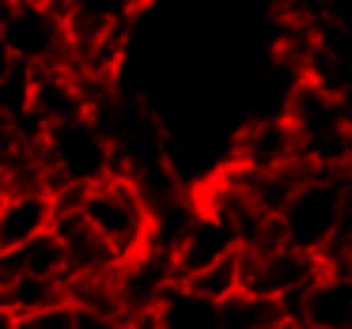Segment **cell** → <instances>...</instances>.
<instances>
[{
  "mask_svg": "<svg viewBox=\"0 0 352 329\" xmlns=\"http://www.w3.org/2000/svg\"><path fill=\"white\" fill-rule=\"evenodd\" d=\"M42 155L50 170V193L65 185H99L118 174V148L95 114L42 129Z\"/></svg>",
  "mask_w": 352,
  "mask_h": 329,
  "instance_id": "obj_1",
  "label": "cell"
},
{
  "mask_svg": "<svg viewBox=\"0 0 352 329\" xmlns=\"http://www.w3.org/2000/svg\"><path fill=\"white\" fill-rule=\"evenodd\" d=\"M80 212H84L87 223L114 246L122 261L133 258V253H140L152 242V227H155L152 205H148V197L140 193V185L125 174H110L107 182L91 185V190L84 193Z\"/></svg>",
  "mask_w": 352,
  "mask_h": 329,
  "instance_id": "obj_2",
  "label": "cell"
},
{
  "mask_svg": "<svg viewBox=\"0 0 352 329\" xmlns=\"http://www.w3.org/2000/svg\"><path fill=\"white\" fill-rule=\"evenodd\" d=\"M344 201H349V182L341 178V170H314L276 216L284 242L307 253H322L341 231Z\"/></svg>",
  "mask_w": 352,
  "mask_h": 329,
  "instance_id": "obj_3",
  "label": "cell"
},
{
  "mask_svg": "<svg viewBox=\"0 0 352 329\" xmlns=\"http://www.w3.org/2000/svg\"><path fill=\"white\" fill-rule=\"evenodd\" d=\"M4 34H8L16 61L27 69L38 72L69 65V27L54 0H8Z\"/></svg>",
  "mask_w": 352,
  "mask_h": 329,
  "instance_id": "obj_4",
  "label": "cell"
},
{
  "mask_svg": "<svg viewBox=\"0 0 352 329\" xmlns=\"http://www.w3.org/2000/svg\"><path fill=\"white\" fill-rule=\"evenodd\" d=\"M239 258H243V291L280 299V303L303 295L322 273L318 253L296 250L288 242L265 246V250H239Z\"/></svg>",
  "mask_w": 352,
  "mask_h": 329,
  "instance_id": "obj_5",
  "label": "cell"
},
{
  "mask_svg": "<svg viewBox=\"0 0 352 329\" xmlns=\"http://www.w3.org/2000/svg\"><path fill=\"white\" fill-rule=\"evenodd\" d=\"M239 250H243V246H239L235 223H231L228 216L212 212V208L197 205L193 216H190V223H186V231L178 235L175 250H170L178 284H182L186 276H193V273H201V269H208V265H216V261L239 253Z\"/></svg>",
  "mask_w": 352,
  "mask_h": 329,
  "instance_id": "obj_6",
  "label": "cell"
},
{
  "mask_svg": "<svg viewBox=\"0 0 352 329\" xmlns=\"http://www.w3.org/2000/svg\"><path fill=\"white\" fill-rule=\"evenodd\" d=\"M69 27V61L114 34H129V23L144 0H54Z\"/></svg>",
  "mask_w": 352,
  "mask_h": 329,
  "instance_id": "obj_7",
  "label": "cell"
},
{
  "mask_svg": "<svg viewBox=\"0 0 352 329\" xmlns=\"http://www.w3.org/2000/svg\"><path fill=\"white\" fill-rule=\"evenodd\" d=\"M299 329H352V269H326L303 295L284 303Z\"/></svg>",
  "mask_w": 352,
  "mask_h": 329,
  "instance_id": "obj_8",
  "label": "cell"
},
{
  "mask_svg": "<svg viewBox=\"0 0 352 329\" xmlns=\"http://www.w3.org/2000/svg\"><path fill=\"white\" fill-rule=\"evenodd\" d=\"M91 106H95L91 87L69 65L34 72V87H31V122L34 125L50 129V125H61V122H72V117L91 114Z\"/></svg>",
  "mask_w": 352,
  "mask_h": 329,
  "instance_id": "obj_9",
  "label": "cell"
},
{
  "mask_svg": "<svg viewBox=\"0 0 352 329\" xmlns=\"http://www.w3.org/2000/svg\"><path fill=\"white\" fill-rule=\"evenodd\" d=\"M299 159H303V144H299L296 125L284 114L254 122L235 144V163H243L250 170H280Z\"/></svg>",
  "mask_w": 352,
  "mask_h": 329,
  "instance_id": "obj_10",
  "label": "cell"
},
{
  "mask_svg": "<svg viewBox=\"0 0 352 329\" xmlns=\"http://www.w3.org/2000/svg\"><path fill=\"white\" fill-rule=\"evenodd\" d=\"M57 238L65 242V253H69V276H87V273H110V269L122 265L118 250L99 235V231L87 223V216L80 212H57L54 220Z\"/></svg>",
  "mask_w": 352,
  "mask_h": 329,
  "instance_id": "obj_11",
  "label": "cell"
},
{
  "mask_svg": "<svg viewBox=\"0 0 352 329\" xmlns=\"http://www.w3.org/2000/svg\"><path fill=\"white\" fill-rule=\"evenodd\" d=\"M57 220L54 193L31 190V193H8L0 205V250H19L31 238L46 235Z\"/></svg>",
  "mask_w": 352,
  "mask_h": 329,
  "instance_id": "obj_12",
  "label": "cell"
},
{
  "mask_svg": "<svg viewBox=\"0 0 352 329\" xmlns=\"http://www.w3.org/2000/svg\"><path fill=\"white\" fill-rule=\"evenodd\" d=\"M284 326H292V321L280 299L239 291V295L216 303V329H284Z\"/></svg>",
  "mask_w": 352,
  "mask_h": 329,
  "instance_id": "obj_13",
  "label": "cell"
},
{
  "mask_svg": "<svg viewBox=\"0 0 352 329\" xmlns=\"http://www.w3.org/2000/svg\"><path fill=\"white\" fill-rule=\"evenodd\" d=\"M182 284L193 291V295L208 299V303H223V299H231V295L243 291V258L231 253V258H223V261H216V265L201 269V273L186 276Z\"/></svg>",
  "mask_w": 352,
  "mask_h": 329,
  "instance_id": "obj_14",
  "label": "cell"
},
{
  "mask_svg": "<svg viewBox=\"0 0 352 329\" xmlns=\"http://www.w3.org/2000/svg\"><path fill=\"white\" fill-rule=\"evenodd\" d=\"M23 250V265L27 276H38V280H54V284H69V253H65V242L57 238V231L50 227L46 235L31 238Z\"/></svg>",
  "mask_w": 352,
  "mask_h": 329,
  "instance_id": "obj_15",
  "label": "cell"
},
{
  "mask_svg": "<svg viewBox=\"0 0 352 329\" xmlns=\"http://www.w3.org/2000/svg\"><path fill=\"white\" fill-rule=\"evenodd\" d=\"M23 326L27 329H80L76 326V306L72 303L46 306V310H38V314H23Z\"/></svg>",
  "mask_w": 352,
  "mask_h": 329,
  "instance_id": "obj_16",
  "label": "cell"
},
{
  "mask_svg": "<svg viewBox=\"0 0 352 329\" xmlns=\"http://www.w3.org/2000/svg\"><path fill=\"white\" fill-rule=\"evenodd\" d=\"M23 280H27L23 250H0V299L12 295Z\"/></svg>",
  "mask_w": 352,
  "mask_h": 329,
  "instance_id": "obj_17",
  "label": "cell"
},
{
  "mask_svg": "<svg viewBox=\"0 0 352 329\" xmlns=\"http://www.w3.org/2000/svg\"><path fill=\"white\" fill-rule=\"evenodd\" d=\"M0 329H27L23 326V314L8 310V306H0Z\"/></svg>",
  "mask_w": 352,
  "mask_h": 329,
  "instance_id": "obj_18",
  "label": "cell"
}]
</instances>
